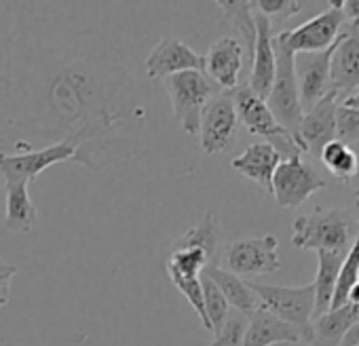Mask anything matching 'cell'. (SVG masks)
Segmentation results:
<instances>
[{
  "mask_svg": "<svg viewBox=\"0 0 359 346\" xmlns=\"http://www.w3.org/2000/svg\"><path fill=\"white\" fill-rule=\"evenodd\" d=\"M340 104L342 106H348V108H359V89H355L353 93H348Z\"/></svg>",
  "mask_w": 359,
  "mask_h": 346,
  "instance_id": "8d00e7d4",
  "label": "cell"
},
{
  "mask_svg": "<svg viewBox=\"0 0 359 346\" xmlns=\"http://www.w3.org/2000/svg\"><path fill=\"white\" fill-rule=\"evenodd\" d=\"M275 47V81L266 95V106L277 118V123L300 144V148L306 152L302 139H300V123H302V108L298 97V85H296V72H294V53L281 43L279 36H273Z\"/></svg>",
  "mask_w": 359,
  "mask_h": 346,
  "instance_id": "277c9868",
  "label": "cell"
},
{
  "mask_svg": "<svg viewBox=\"0 0 359 346\" xmlns=\"http://www.w3.org/2000/svg\"><path fill=\"white\" fill-rule=\"evenodd\" d=\"M279 241L275 235L239 239L224 247V264L229 272L241 277H260L273 275L281 268L279 260Z\"/></svg>",
  "mask_w": 359,
  "mask_h": 346,
  "instance_id": "52a82bcc",
  "label": "cell"
},
{
  "mask_svg": "<svg viewBox=\"0 0 359 346\" xmlns=\"http://www.w3.org/2000/svg\"><path fill=\"white\" fill-rule=\"evenodd\" d=\"M144 68H146L148 78L165 81L173 74H182L191 70L203 72L205 62H203V55H199L184 41H180L175 36H163L148 53Z\"/></svg>",
  "mask_w": 359,
  "mask_h": 346,
  "instance_id": "4fadbf2b",
  "label": "cell"
},
{
  "mask_svg": "<svg viewBox=\"0 0 359 346\" xmlns=\"http://www.w3.org/2000/svg\"><path fill=\"white\" fill-rule=\"evenodd\" d=\"M340 346H359V317L355 319V323L346 329Z\"/></svg>",
  "mask_w": 359,
  "mask_h": 346,
  "instance_id": "e575fe53",
  "label": "cell"
},
{
  "mask_svg": "<svg viewBox=\"0 0 359 346\" xmlns=\"http://www.w3.org/2000/svg\"><path fill=\"white\" fill-rule=\"evenodd\" d=\"M165 89L171 102L173 118L184 133L199 135L201 114L205 104L220 91L203 72H182L165 78Z\"/></svg>",
  "mask_w": 359,
  "mask_h": 346,
  "instance_id": "8992f818",
  "label": "cell"
},
{
  "mask_svg": "<svg viewBox=\"0 0 359 346\" xmlns=\"http://www.w3.org/2000/svg\"><path fill=\"white\" fill-rule=\"evenodd\" d=\"M226 22L239 32V43L245 51L248 66H252V55H254V45H256V22H254V7L248 0H218L216 3Z\"/></svg>",
  "mask_w": 359,
  "mask_h": 346,
  "instance_id": "d4e9b609",
  "label": "cell"
},
{
  "mask_svg": "<svg viewBox=\"0 0 359 346\" xmlns=\"http://www.w3.org/2000/svg\"><path fill=\"white\" fill-rule=\"evenodd\" d=\"M359 317V308L351 304H342L338 308H332L319 317L313 319V346H340L346 329L355 323Z\"/></svg>",
  "mask_w": 359,
  "mask_h": 346,
  "instance_id": "603a6c76",
  "label": "cell"
},
{
  "mask_svg": "<svg viewBox=\"0 0 359 346\" xmlns=\"http://www.w3.org/2000/svg\"><path fill=\"white\" fill-rule=\"evenodd\" d=\"M327 5L330 7L323 13H319L317 18L304 22L302 26H298L294 30H283L277 34L281 39V43L294 55H298V53H321L336 43L346 20H344L342 9H340V0H336V3H327Z\"/></svg>",
  "mask_w": 359,
  "mask_h": 346,
  "instance_id": "ba28073f",
  "label": "cell"
},
{
  "mask_svg": "<svg viewBox=\"0 0 359 346\" xmlns=\"http://www.w3.org/2000/svg\"><path fill=\"white\" fill-rule=\"evenodd\" d=\"M39 212L30 199L28 182H5V228L9 233H30Z\"/></svg>",
  "mask_w": 359,
  "mask_h": 346,
  "instance_id": "44dd1931",
  "label": "cell"
},
{
  "mask_svg": "<svg viewBox=\"0 0 359 346\" xmlns=\"http://www.w3.org/2000/svg\"><path fill=\"white\" fill-rule=\"evenodd\" d=\"M20 272V268L15 264L3 262L0 260V306H5L9 302V293H11V281L13 277Z\"/></svg>",
  "mask_w": 359,
  "mask_h": 346,
  "instance_id": "1f68e13d",
  "label": "cell"
},
{
  "mask_svg": "<svg viewBox=\"0 0 359 346\" xmlns=\"http://www.w3.org/2000/svg\"><path fill=\"white\" fill-rule=\"evenodd\" d=\"M245 327H248V319L241 312L231 310L224 325L214 333L212 346H241Z\"/></svg>",
  "mask_w": 359,
  "mask_h": 346,
  "instance_id": "4dcf8cb0",
  "label": "cell"
},
{
  "mask_svg": "<svg viewBox=\"0 0 359 346\" xmlns=\"http://www.w3.org/2000/svg\"><path fill=\"white\" fill-rule=\"evenodd\" d=\"M302 342L298 331L271 314L266 308H258L250 319L243 333L241 346H275V344H298Z\"/></svg>",
  "mask_w": 359,
  "mask_h": 346,
  "instance_id": "d6986e66",
  "label": "cell"
},
{
  "mask_svg": "<svg viewBox=\"0 0 359 346\" xmlns=\"http://www.w3.org/2000/svg\"><path fill=\"white\" fill-rule=\"evenodd\" d=\"M359 89V26L344 24L330 60V91L344 99Z\"/></svg>",
  "mask_w": 359,
  "mask_h": 346,
  "instance_id": "7c38bea8",
  "label": "cell"
},
{
  "mask_svg": "<svg viewBox=\"0 0 359 346\" xmlns=\"http://www.w3.org/2000/svg\"><path fill=\"white\" fill-rule=\"evenodd\" d=\"M203 275L208 279H212L216 283V287L222 291L224 300L229 302V306L237 312H241L245 319H250L258 308H260V300L258 296L252 291L250 283H245L243 279H239L237 275L220 268L218 264H210L203 268Z\"/></svg>",
  "mask_w": 359,
  "mask_h": 346,
  "instance_id": "ffe728a7",
  "label": "cell"
},
{
  "mask_svg": "<svg viewBox=\"0 0 359 346\" xmlns=\"http://www.w3.org/2000/svg\"><path fill=\"white\" fill-rule=\"evenodd\" d=\"M340 9L346 24H359V0H344L340 3Z\"/></svg>",
  "mask_w": 359,
  "mask_h": 346,
  "instance_id": "d6a6232c",
  "label": "cell"
},
{
  "mask_svg": "<svg viewBox=\"0 0 359 346\" xmlns=\"http://www.w3.org/2000/svg\"><path fill=\"white\" fill-rule=\"evenodd\" d=\"M281 154L266 141H256L248 146L239 156L231 160V167L243 178L260 184L269 195L273 193V173L281 162Z\"/></svg>",
  "mask_w": 359,
  "mask_h": 346,
  "instance_id": "ac0fdd59",
  "label": "cell"
},
{
  "mask_svg": "<svg viewBox=\"0 0 359 346\" xmlns=\"http://www.w3.org/2000/svg\"><path fill=\"white\" fill-rule=\"evenodd\" d=\"M239 127V116L233 99V91H218L203 108L199 137L201 150L210 156L229 150Z\"/></svg>",
  "mask_w": 359,
  "mask_h": 346,
  "instance_id": "8fae6325",
  "label": "cell"
},
{
  "mask_svg": "<svg viewBox=\"0 0 359 346\" xmlns=\"http://www.w3.org/2000/svg\"><path fill=\"white\" fill-rule=\"evenodd\" d=\"M233 99H235V108H237V116L239 123L258 137H264L266 144H271L283 160L294 158V156H302L304 150L300 148V144L277 123V118L273 116V112L269 110L266 102L260 99L250 87L248 83H241L235 91H233Z\"/></svg>",
  "mask_w": 359,
  "mask_h": 346,
  "instance_id": "5b68a950",
  "label": "cell"
},
{
  "mask_svg": "<svg viewBox=\"0 0 359 346\" xmlns=\"http://www.w3.org/2000/svg\"><path fill=\"white\" fill-rule=\"evenodd\" d=\"M205 68L203 74L220 89V91H235L241 85V72L245 66V51L235 36L218 39L208 55L203 57Z\"/></svg>",
  "mask_w": 359,
  "mask_h": 346,
  "instance_id": "5bb4252c",
  "label": "cell"
},
{
  "mask_svg": "<svg viewBox=\"0 0 359 346\" xmlns=\"http://www.w3.org/2000/svg\"><path fill=\"white\" fill-rule=\"evenodd\" d=\"M346 304L351 306H357L359 308V281L348 289V296H346Z\"/></svg>",
  "mask_w": 359,
  "mask_h": 346,
  "instance_id": "d590c367",
  "label": "cell"
},
{
  "mask_svg": "<svg viewBox=\"0 0 359 346\" xmlns=\"http://www.w3.org/2000/svg\"><path fill=\"white\" fill-rule=\"evenodd\" d=\"M340 97L336 93H325L311 110L302 114L300 123V139L306 152L317 154L336 139V108Z\"/></svg>",
  "mask_w": 359,
  "mask_h": 346,
  "instance_id": "e0dca14e",
  "label": "cell"
},
{
  "mask_svg": "<svg viewBox=\"0 0 359 346\" xmlns=\"http://www.w3.org/2000/svg\"><path fill=\"white\" fill-rule=\"evenodd\" d=\"M357 281H359V275H357Z\"/></svg>",
  "mask_w": 359,
  "mask_h": 346,
  "instance_id": "74e56055",
  "label": "cell"
},
{
  "mask_svg": "<svg viewBox=\"0 0 359 346\" xmlns=\"http://www.w3.org/2000/svg\"><path fill=\"white\" fill-rule=\"evenodd\" d=\"M357 224L346 212L340 209H315L311 216L294 220L292 243L298 249L346 254L355 239Z\"/></svg>",
  "mask_w": 359,
  "mask_h": 346,
  "instance_id": "7a4b0ae2",
  "label": "cell"
},
{
  "mask_svg": "<svg viewBox=\"0 0 359 346\" xmlns=\"http://www.w3.org/2000/svg\"><path fill=\"white\" fill-rule=\"evenodd\" d=\"M74 160L79 162V152L72 144L57 141L47 144L39 150H24L18 154H5L0 152V173L5 182H32L41 173L57 162Z\"/></svg>",
  "mask_w": 359,
  "mask_h": 346,
  "instance_id": "30bf717a",
  "label": "cell"
},
{
  "mask_svg": "<svg viewBox=\"0 0 359 346\" xmlns=\"http://www.w3.org/2000/svg\"><path fill=\"white\" fill-rule=\"evenodd\" d=\"M321 188H325V180L319 176L317 169L304 162L302 156H294V158L281 160L279 167L275 169L271 195L275 197L279 207L296 209Z\"/></svg>",
  "mask_w": 359,
  "mask_h": 346,
  "instance_id": "9c48e42d",
  "label": "cell"
},
{
  "mask_svg": "<svg viewBox=\"0 0 359 346\" xmlns=\"http://www.w3.org/2000/svg\"><path fill=\"white\" fill-rule=\"evenodd\" d=\"M0 85L13 93L18 125L72 144L81 165L104 173L135 154L146 108L127 72L104 55L22 39L9 45Z\"/></svg>",
  "mask_w": 359,
  "mask_h": 346,
  "instance_id": "6da1fadb",
  "label": "cell"
},
{
  "mask_svg": "<svg viewBox=\"0 0 359 346\" xmlns=\"http://www.w3.org/2000/svg\"><path fill=\"white\" fill-rule=\"evenodd\" d=\"M252 7L256 13L264 15L271 24L290 20L302 11V3H296V0H254Z\"/></svg>",
  "mask_w": 359,
  "mask_h": 346,
  "instance_id": "f546056e",
  "label": "cell"
},
{
  "mask_svg": "<svg viewBox=\"0 0 359 346\" xmlns=\"http://www.w3.org/2000/svg\"><path fill=\"white\" fill-rule=\"evenodd\" d=\"M336 139L355 146L359 144V108H348L338 104L336 108Z\"/></svg>",
  "mask_w": 359,
  "mask_h": 346,
  "instance_id": "f1b7e54d",
  "label": "cell"
},
{
  "mask_svg": "<svg viewBox=\"0 0 359 346\" xmlns=\"http://www.w3.org/2000/svg\"><path fill=\"white\" fill-rule=\"evenodd\" d=\"M201 291H203V306H205V314H208L212 333H216L224 325V321L231 312V306L224 300L222 291L216 287V283L212 279H208L203 272H201Z\"/></svg>",
  "mask_w": 359,
  "mask_h": 346,
  "instance_id": "83f0119b",
  "label": "cell"
},
{
  "mask_svg": "<svg viewBox=\"0 0 359 346\" xmlns=\"http://www.w3.org/2000/svg\"><path fill=\"white\" fill-rule=\"evenodd\" d=\"M220 243H222L220 218L214 209H210L197 226L187 230L182 237H177L169 249H201L208 256L210 264H216L220 254Z\"/></svg>",
  "mask_w": 359,
  "mask_h": 346,
  "instance_id": "7402d4cb",
  "label": "cell"
},
{
  "mask_svg": "<svg viewBox=\"0 0 359 346\" xmlns=\"http://www.w3.org/2000/svg\"><path fill=\"white\" fill-rule=\"evenodd\" d=\"M334 45L321 53L294 55V72L302 114L311 110L325 93H330V60Z\"/></svg>",
  "mask_w": 359,
  "mask_h": 346,
  "instance_id": "9a60e30c",
  "label": "cell"
},
{
  "mask_svg": "<svg viewBox=\"0 0 359 346\" xmlns=\"http://www.w3.org/2000/svg\"><path fill=\"white\" fill-rule=\"evenodd\" d=\"M252 291L258 296L260 306L271 314L294 327L302 342L311 344L313 319H315V287L313 283L304 287H283V285H262L250 283Z\"/></svg>",
  "mask_w": 359,
  "mask_h": 346,
  "instance_id": "3957f363",
  "label": "cell"
},
{
  "mask_svg": "<svg viewBox=\"0 0 359 346\" xmlns=\"http://www.w3.org/2000/svg\"><path fill=\"white\" fill-rule=\"evenodd\" d=\"M319 158H321V162L327 167V171L332 173L336 180L346 184L353 178L357 162H355V154H353L351 146L334 139L327 146H323V150L319 152Z\"/></svg>",
  "mask_w": 359,
  "mask_h": 346,
  "instance_id": "484cf974",
  "label": "cell"
},
{
  "mask_svg": "<svg viewBox=\"0 0 359 346\" xmlns=\"http://www.w3.org/2000/svg\"><path fill=\"white\" fill-rule=\"evenodd\" d=\"M357 275H359V222H357V230H355V239L340 264V272H338V281H336V291L332 298V308H338L342 304H346V296L348 289L357 283Z\"/></svg>",
  "mask_w": 359,
  "mask_h": 346,
  "instance_id": "4316f807",
  "label": "cell"
},
{
  "mask_svg": "<svg viewBox=\"0 0 359 346\" xmlns=\"http://www.w3.org/2000/svg\"><path fill=\"white\" fill-rule=\"evenodd\" d=\"M351 150H353V154H355V173H353V178L346 182L348 186H351V191L355 193V199H357V207H359V144H355V146H351Z\"/></svg>",
  "mask_w": 359,
  "mask_h": 346,
  "instance_id": "836d02e7",
  "label": "cell"
},
{
  "mask_svg": "<svg viewBox=\"0 0 359 346\" xmlns=\"http://www.w3.org/2000/svg\"><path fill=\"white\" fill-rule=\"evenodd\" d=\"M357 26H359V24H357Z\"/></svg>",
  "mask_w": 359,
  "mask_h": 346,
  "instance_id": "f35d334b",
  "label": "cell"
},
{
  "mask_svg": "<svg viewBox=\"0 0 359 346\" xmlns=\"http://www.w3.org/2000/svg\"><path fill=\"white\" fill-rule=\"evenodd\" d=\"M315 254H317V275H315L313 287H315V317H319L327 312L332 306L340 264L346 254L344 256L332 254V251H315Z\"/></svg>",
  "mask_w": 359,
  "mask_h": 346,
  "instance_id": "cb8c5ba5",
  "label": "cell"
},
{
  "mask_svg": "<svg viewBox=\"0 0 359 346\" xmlns=\"http://www.w3.org/2000/svg\"><path fill=\"white\" fill-rule=\"evenodd\" d=\"M254 22H256V45H254L248 87L260 99H266L271 87H273L275 68H277L275 47H273V24L260 13H254Z\"/></svg>",
  "mask_w": 359,
  "mask_h": 346,
  "instance_id": "2e32d148",
  "label": "cell"
}]
</instances>
